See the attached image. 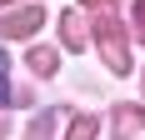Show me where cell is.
<instances>
[{
  "mask_svg": "<svg viewBox=\"0 0 145 140\" xmlns=\"http://www.w3.org/2000/svg\"><path fill=\"white\" fill-rule=\"evenodd\" d=\"M35 25H40V10H25V15H15V20H5V35H30Z\"/></svg>",
  "mask_w": 145,
  "mask_h": 140,
  "instance_id": "6da1fadb",
  "label": "cell"
},
{
  "mask_svg": "<svg viewBox=\"0 0 145 140\" xmlns=\"http://www.w3.org/2000/svg\"><path fill=\"white\" fill-rule=\"evenodd\" d=\"M35 70H55V55L50 50H35Z\"/></svg>",
  "mask_w": 145,
  "mask_h": 140,
  "instance_id": "7a4b0ae2",
  "label": "cell"
},
{
  "mask_svg": "<svg viewBox=\"0 0 145 140\" xmlns=\"http://www.w3.org/2000/svg\"><path fill=\"white\" fill-rule=\"evenodd\" d=\"M90 130H95V125H90V120H80V125L70 130V140H90Z\"/></svg>",
  "mask_w": 145,
  "mask_h": 140,
  "instance_id": "3957f363",
  "label": "cell"
},
{
  "mask_svg": "<svg viewBox=\"0 0 145 140\" xmlns=\"http://www.w3.org/2000/svg\"><path fill=\"white\" fill-rule=\"evenodd\" d=\"M10 100V85H5V65H0V105Z\"/></svg>",
  "mask_w": 145,
  "mask_h": 140,
  "instance_id": "277c9868",
  "label": "cell"
}]
</instances>
